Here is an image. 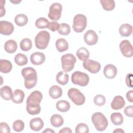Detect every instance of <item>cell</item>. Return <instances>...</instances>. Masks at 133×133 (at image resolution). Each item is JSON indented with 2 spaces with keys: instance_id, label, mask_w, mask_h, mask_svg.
Returning a JSON list of instances; mask_svg holds the SVG:
<instances>
[{
  "instance_id": "cell-1",
  "label": "cell",
  "mask_w": 133,
  "mask_h": 133,
  "mask_svg": "<svg viewBox=\"0 0 133 133\" xmlns=\"http://www.w3.org/2000/svg\"><path fill=\"white\" fill-rule=\"evenodd\" d=\"M43 99L42 92L38 90L32 92L26 99V110L31 115H36L41 112L40 103Z\"/></svg>"
},
{
  "instance_id": "cell-2",
  "label": "cell",
  "mask_w": 133,
  "mask_h": 133,
  "mask_svg": "<svg viewBox=\"0 0 133 133\" xmlns=\"http://www.w3.org/2000/svg\"><path fill=\"white\" fill-rule=\"evenodd\" d=\"M21 74L24 78V86L26 89L33 88L37 83V76L36 70L31 67L23 68Z\"/></svg>"
},
{
  "instance_id": "cell-3",
  "label": "cell",
  "mask_w": 133,
  "mask_h": 133,
  "mask_svg": "<svg viewBox=\"0 0 133 133\" xmlns=\"http://www.w3.org/2000/svg\"><path fill=\"white\" fill-rule=\"evenodd\" d=\"M91 121L95 128L100 131H102L107 128L108 121L104 114L101 112H96L91 116Z\"/></svg>"
},
{
  "instance_id": "cell-4",
  "label": "cell",
  "mask_w": 133,
  "mask_h": 133,
  "mask_svg": "<svg viewBox=\"0 0 133 133\" xmlns=\"http://www.w3.org/2000/svg\"><path fill=\"white\" fill-rule=\"evenodd\" d=\"M50 38V35L47 31H41L35 37V44L37 48L44 49L47 48Z\"/></svg>"
},
{
  "instance_id": "cell-5",
  "label": "cell",
  "mask_w": 133,
  "mask_h": 133,
  "mask_svg": "<svg viewBox=\"0 0 133 133\" xmlns=\"http://www.w3.org/2000/svg\"><path fill=\"white\" fill-rule=\"evenodd\" d=\"M62 68L65 73L72 70L74 67V64L76 62L75 57L72 54H66L62 56L61 58Z\"/></svg>"
},
{
  "instance_id": "cell-6",
  "label": "cell",
  "mask_w": 133,
  "mask_h": 133,
  "mask_svg": "<svg viewBox=\"0 0 133 133\" xmlns=\"http://www.w3.org/2000/svg\"><path fill=\"white\" fill-rule=\"evenodd\" d=\"M87 20L86 17L83 14H77L73 18V29L76 33L82 32L87 26Z\"/></svg>"
},
{
  "instance_id": "cell-7",
  "label": "cell",
  "mask_w": 133,
  "mask_h": 133,
  "mask_svg": "<svg viewBox=\"0 0 133 133\" xmlns=\"http://www.w3.org/2000/svg\"><path fill=\"white\" fill-rule=\"evenodd\" d=\"M71 81L75 85L84 87L88 85L89 77L86 73L77 71L72 74Z\"/></svg>"
},
{
  "instance_id": "cell-8",
  "label": "cell",
  "mask_w": 133,
  "mask_h": 133,
  "mask_svg": "<svg viewBox=\"0 0 133 133\" xmlns=\"http://www.w3.org/2000/svg\"><path fill=\"white\" fill-rule=\"evenodd\" d=\"M68 96L72 102L77 105H83L85 101V97L78 89L71 88L68 91Z\"/></svg>"
},
{
  "instance_id": "cell-9",
  "label": "cell",
  "mask_w": 133,
  "mask_h": 133,
  "mask_svg": "<svg viewBox=\"0 0 133 133\" xmlns=\"http://www.w3.org/2000/svg\"><path fill=\"white\" fill-rule=\"evenodd\" d=\"M62 6L59 3H54L49 7L48 14V18L53 21H57L60 19L61 16Z\"/></svg>"
},
{
  "instance_id": "cell-10",
  "label": "cell",
  "mask_w": 133,
  "mask_h": 133,
  "mask_svg": "<svg viewBox=\"0 0 133 133\" xmlns=\"http://www.w3.org/2000/svg\"><path fill=\"white\" fill-rule=\"evenodd\" d=\"M83 65L84 69L90 73L94 74L98 73L101 69V65L99 62L91 59H87L84 61Z\"/></svg>"
},
{
  "instance_id": "cell-11",
  "label": "cell",
  "mask_w": 133,
  "mask_h": 133,
  "mask_svg": "<svg viewBox=\"0 0 133 133\" xmlns=\"http://www.w3.org/2000/svg\"><path fill=\"white\" fill-rule=\"evenodd\" d=\"M122 55L127 58H130L133 55V48L132 45L128 40L122 41L119 45Z\"/></svg>"
},
{
  "instance_id": "cell-12",
  "label": "cell",
  "mask_w": 133,
  "mask_h": 133,
  "mask_svg": "<svg viewBox=\"0 0 133 133\" xmlns=\"http://www.w3.org/2000/svg\"><path fill=\"white\" fill-rule=\"evenodd\" d=\"M84 39L86 44L92 46L95 45L98 41V36L97 33L92 30L87 31L84 35Z\"/></svg>"
},
{
  "instance_id": "cell-13",
  "label": "cell",
  "mask_w": 133,
  "mask_h": 133,
  "mask_svg": "<svg viewBox=\"0 0 133 133\" xmlns=\"http://www.w3.org/2000/svg\"><path fill=\"white\" fill-rule=\"evenodd\" d=\"M14 31V26L10 22L2 20L0 21V33L4 35H9Z\"/></svg>"
},
{
  "instance_id": "cell-14",
  "label": "cell",
  "mask_w": 133,
  "mask_h": 133,
  "mask_svg": "<svg viewBox=\"0 0 133 133\" xmlns=\"http://www.w3.org/2000/svg\"><path fill=\"white\" fill-rule=\"evenodd\" d=\"M117 72L116 67L112 64H107L104 66L103 71L104 76L108 79L114 78L116 76Z\"/></svg>"
},
{
  "instance_id": "cell-15",
  "label": "cell",
  "mask_w": 133,
  "mask_h": 133,
  "mask_svg": "<svg viewBox=\"0 0 133 133\" xmlns=\"http://www.w3.org/2000/svg\"><path fill=\"white\" fill-rule=\"evenodd\" d=\"M30 60L32 64L34 65H41L45 61V55L40 52H35L31 54Z\"/></svg>"
},
{
  "instance_id": "cell-16",
  "label": "cell",
  "mask_w": 133,
  "mask_h": 133,
  "mask_svg": "<svg viewBox=\"0 0 133 133\" xmlns=\"http://www.w3.org/2000/svg\"><path fill=\"white\" fill-rule=\"evenodd\" d=\"M125 105V101L121 96H116L114 97L111 103V108L115 110H117L122 109Z\"/></svg>"
},
{
  "instance_id": "cell-17",
  "label": "cell",
  "mask_w": 133,
  "mask_h": 133,
  "mask_svg": "<svg viewBox=\"0 0 133 133\" xmlns=\"http://www.w3.org/2000/svg\"><path fill=\"white\" fill-rule=\"evenodd\" d=\"M44 122L39 117H35L31 119L30 122V128L35 131H39L44 127Z\"/></svg>"
},
{
  "instance_id": "cell-18",
  "label": "cell",
  "mask_w": 133,
  "mask_h": 133,
  "mask_svg": "<svg viewBox=\"0 0 133 133\" xmlns=\"http://www.w3.org/2000/svg\"><path fill=\"white\" fill-rule=\"evenodd\" d=\"M0 94L1 97L5 100L12 99L13 93L11 88L8 86H4L0 89Z\"/></svg>"
},
{
  "instance_id": "cell-19",
  "label": "cell",
  "mask_w": 133,
  "mask_h": 133,
  "mask_svg": "<svg viewBox=\"0 0 133 133\" xmlns=\"http://www.w3.org/2000/svg\"><path fill=\"white\" fill-rule=\"evenodd\" d=\"M49 95L52 99H56L59 98L62 95V90L60 86L53 85L49 89Z\"/></svg>"
},
{
  "instance_id": "cell-20",
  "label": "cell",
  "mask_w": 133,
  "mask_h": 133,
  "mask_svg": "<svg viewBox=\"0 0 133 133\" xmlns=\"http://www.w3.org/2000/svg\"><path fill=\"white\" fill-rule=\"evenodd\" d=\"M132 32V26L128 23L122 24L119 28V33L123 37L130 36Z\"/></svg>"
},
{
  "instance_id": "cell-21",
  "label": "cell",
  "mask_w": 133,
  "mask_h": 133,
  "mask_svg": "<svg viewBox=\"0 0 133 133\" xmlns=\"http://www.w3.org/2000/svg\"><path fill=\"white\" fill-rule=\"evenodd\" d=\"M12 68L11 62L8 60H0V71L3 73H8L11 71Z\"/></svg>"
},
{
  "instance_id": "cell-22",
  "label": "cell",
  "mask_w": 133,
  "mask_h": 133,
  "mask_svg": "<svg viewBox=\"0 0 133 133\" xmlns=\"http://www.w3.org/2000/svg\"><path fill=\"white\" fill-rule=\"evenodd\" d=\"M17 49V44L15 40L9 39L6 41L4 44V49L9 54L14 53Z\"/></svg>"
},
{
  "instance_id": "cell-23",
  "label": "cell",
  "mask_w": 133,
  "mask_h": 133,
  "mask_svg": "<svg viewBox=\"0 0 133 133\" xmlns=\"http://www.w3.org/2000/svg\"><path fill=\"white\" fill-rule=\"evenodd\" d=\"M24 96L25 94L22 90L19 89H16L13 93V96L11 100L14 103L17 104L21 103L23 101Z\"/></svg>"
},
{
  "instance_id": "cell-24",
  "label": "cell",
  "mask_w": 133,
  "mask_h": 133,
  "mask_svg": "<svg viewBox=\"0 0 133 133\" xmlns=\"http://www.w3.org/2000/svg\"><path fill=\"white\" fill-rule=\"evenodd\" d=\"M56 47L59 52H63L67 50L69 48V44L64 38H59L56 42Z\"/></svg>"
},
{
  "instance_id": "cell-25",
  "label": "cell",
  "mask_w": 133,
  "mask_h": 133,
  "mask_svg": "<svg viewBox=\"0 0 133 133\" xmlns=\"http://www.w3.org/2000/svg\"><path fill=\"white\" fill-rule=\"evenodd\" d=\"M50 123L52 126L55 127H59L63 125L64 120L60 115L55 114L51 116Z\"/></svg>"
},
{
  "instance_id": "cell-26",
  "label": "cell",
  "mask_w": 133,
  "mask_h": 133,
  "mask_svg": "<svg viewBox=\"0 0 133 133\" xmlns=\"http://www.w3.org/2000/svg\"><path fill=\"white\" fill-rule=\"evenodd\" d=\"M89 52L85 47H81L76 51V56L81 61H85L88 59L89 57Z\"/></svg>"
},
{
  "instance_id": "cell-27",
  "label": "cell",
  "mask_w": 133,
  "mask_h": 133,
  "mask_svg": "<svg viewBox=\"0 0 133 133\" xmlns=\"http://www.w3.org/2000/svg\"><path fill=\"white\" fill-rule=\"evenodd\" d=\"M69 79V75L67 73H64L62 71L58 73L56 75V81L58 83L61 85H65L68 84Z\"/></svg>"
},
{
  "instance_id": "cell-28",
  "label": "cell",
  "mask_w": 133,
  "mask_h": 133,
  "mask_svg": "<svg viewBox=\"0 0 133 133\" xmlns=\"http://www.w3.org/2000/svg\"><path fill=\"white\" fill-rule=\"evenodd\" d=\"M111 121L114 125H121L123 124L124 118L120 113H113L110 116Z\"/></svg>"
},
{
  "instance_id": "cell-29",
  "label": "cell",
  "mask_w": 133,
  "mask_h": 133,
  "mask_svg": "<svg viewBox=\"0 0 133 133\" xmlns=\"http://www.w3.org/2000/svg\"><path fill=\"white\" fill-rule=\"evenodd\" d=\"M57 109L62 112H66L70 108V103L65 100H59L56 103Z\"/></svg>"
},
{
  "instance_id": "cell-30",
  "label": "cell",
  "mask_w": 133,
  "mask_h": 133,
  "mask_svg": "<svg viewBox=\"0 0 133 133\" xmlns=\"http://www.w3.org/2000/svg\"><path fill=\"white\" fill-rule=\"evenodd\" d=\"M15 23L19 26H23L28 22V18L24 14H18L15 18Z\"/></svg>"
},
{
  "instance_id": "cell-31",
  "label": "cell",
  "mask_w": 133,
  "mask_h": 133,
  "mask_svg": "<svg viewBox=\"0 0 133 133\" xmlns=\"http://www.w3.org/2000/svg\"><path fill=\"white\" fill-rule=\"evenodd\" d=\"M15 63L19 66H23L26 65L28 63V59L26 55L19 53L17 54L14 58Z\"/></svg>"
},
{
  "instance_id": "cell-32",
  "label": "cell",
  "mask_w": 133,
  "mask_h": 133,
  "mask_svg": "<svg viewBox=\"0 0 133 133\" xmlns=\"http://www.w3.org/2000/svg\"><path fill=\"white\" fill-rule=\"evenodd\" d=\"M20 47L22 50L24 51L30 50L32 47V41L28 38L22 39L20 43Z\"/></svg>"
},
{
  "instance_id": "cell-33",
  "label": "cell",
  "mask_w": 133,
  "mask_h": 133,
  "mask_svg": "<svg viewBox=\"0 0 133 133\" xmlns=\"http://www.w3.org/2000/svg\"><path fill=\"white\" fill-rule=\"evenodd\" d=\"M100 2L103 8L107 11H111L115 7V2L113 0H101Z\"/></svg>"
},
{
  "instance_id": "cell-34",
  "label": "cell",
  "mask_w": 133,
  "mask_h": 133,
  "mask_svg": "<svg viewBox=\"0 0 133 133\" xmlns=\"http://www.w3.org/2000/svg\"><path fill=\"white\" fill-rule=\"evenodd\" d=\"M48 20L44 17H41L38 18L35 21V26L38 29H45L47 28L48 23Z\"/></svg>"
},
{
  "instance_id": "cell-35",
  "label": "cell",
  "mask_w": 133,
  "mask_h": 133,
  "mask_svg": "<svg viewBox=\"0 0 133 133\" xmlns=\"http://www.w3.org/2000/svg\"><path fill=\"white\" fill-rule=\"evenodd\" d=\"M71 32V28L70 25L65 23H62L60 24L59 29L58 30L59 34L63 35H68Z\"/></svg>"
},
{
  "instance_id": "cell-36",
  "label": "cell",
  "mask_w": 133,
  "mask_h": 133,
  "mask_svg": "<svg viewBox=\"0 0 133 133\" xmlns=\"http://www.w3.org/2000/svg\"><path fill=\"white\" fill-rule=\"evenodd\" d=\"M89 132V127L87 124L81 123L78 124L75 128L76 133H88Z\"/></svg>"
},
{
  "instance_id": "cell-37",
  "label": "cell",
  "mask_w": 133,
  "mask_h": 133,
  "mask_svg": "<svg viewBox=\"0 0 133 133\" xmlns=\"http://www.w3.org/2000/svg\"><path fill=\"white\" fill-rule=\"evenodd\" d=\"M14 130L17 132H20L23 130L24 128V124L23 122L20 119L15 121L12 125Z\"/></svg>"
},
{
  "instance_id": "cell-38",
  "label": "cell",
  "mask_w": 133,
  "mask_h": 133,
  "mask_svg": "<svg viewBox=\"0 0 133 133\" xmlns=\"http://www.w3.org/2000/svg\"><path fill=\"white\" fill-rule=\"evenodd\" d=\"M106 99L104 96L102 95H97L94 99V103L97 106H102L105 103Z\"/></svg>"
},
{
  "instance_id": "cell-39",
  "label": "cell",
  "mask_w": 133,
  "mask_h": 133,
  "mask_svg": "<svg viewBox=\"0 0 133 133\" xmlns=\"http://www.w3.org/2000/svg\"><path fill=\"white\" fill-rule=\"evenodd\" d=\"M60 24L58 23L57 21H53L49 22L47 28L52 32L58 31L59 29Z\"/></svg>"
},
{
  "instance_id": "cell-40",
  "label": "cell",
  "mask_w": 133,
  "mask_h": 133,
  "mask_svg": "<svg viewBox=\"0 0 133 133\" xmlns=\"http://www.w3.org/2000/svg\"><path fill=\"white\" fill-rule=\"evenodd\" d=\"M0 132L4 133H10V129L9 126L5 122L0 123Z\"/></svg>"
},
{
  "instance_id": "cell-41",
  "label": "cell",
  "mask_w": 133,
  "mask_h": 133,
  "mask_svg": "<svg viewBox=\"0 0 133 133\" xmlns=\"http://www.w3.org/2000/svg\"><path fill=\"white\" fill-rule=\"evenodd\" d=\"M124 113L127 116L132 117H133V106L129 105L126 107L124 109Z\"/></svg>"
},
{
  "instance_id": "cell-42",
  "label": "cell",
  "mask_w": 133,
  "mask_h": 133,
  "mask_svg": "<svg viewBox=\"0 0 133 133\" xmlns=\"http://www.w3.org/2000/svg\"><path fill=\"white\" fill-rule=\"evenodd\" d=\"M125 82L126 84V85L130 87H132V73H128L127 74L126 76V79Z\"/></svg>"
},
{
  "instance_id": "cell-43",
  "label": "cell",
  "mask_w": 133,
  "mask_h": 133,
  "mask_svg": "<svg viewBox=\"0 0 133 133\" xmlns=\"http://www.w3.org/2000/svg\"><path fill=\"white\" fill-rule=\"evenodd\" d=\"M5 1H1V6H0V17H2L5 15L6 10L4 7Z\"/></svg>"
},
{
  "instance_id": "cell-44",
  "label": "cell",
  "mask_w": 133,
  "mask_h": 133,
  "mask_svg": "<svg viewBox=\"0 0 133 133\" xmlns=\"http://www.w3.org/2000/svg\"><path fill=\"white\" fill-rule=\"evenodd\" d=\"M126 98L127 100L130 102H133V90H131L126 93Z\"/></svg>"
},
{
  "instance_id": "cell-45",
  "label": "cell",
  "mask_w": 133,
  "mask_h": 133,
  "mask_svg": "<svg viewBox=\"0 0 133 133\" xmlns=\"http://www.w3.org/2000/svg\"><path fill=\"white\" fill-rule=\"evenodd\" d=\"M59 133H63V132H64V133H72V130L69 128V127H64L62 129H61L59 131Z\"/></svg>"
},
{
  "instance_id": "cell-46",
  "label": "cell",
  "mask_w": 133,
  "mask_h": 133,
  "mask_svg": "<svg viewBox=\"0 0 133 133\" xmlns=\"http://www.w3.org/2000/svg\"><path fill=\"white\" fill-rule=\"evenodd\" d=\"M43 132H54V133H55V131L52 130L50 128H47L46 129L44 130L43 131Z\"/></svg>"
},
{
  "instance_id": "cell-47",
  "label": "cell",
  "mask_w": 133,
  "mask_h": 133,
  "mask_svg": "<svg viewBox=\"0 0 133 133\" xmlns=\"http://www.w3.org/2000/svg\"><path fill=\"white\" fill-rule=\"evenodd\" d=\"M10 2L14 4H18L21 2V0H12V1L10 0Z\"/></svg>"
},
{
  "instance_id": "cell-48",
  "label": "cell",
  "mask_w": 133,
  "mask_h": 133,
  "mask_svg": "<svg viewBox=\"0 0 133 133\" xmlns=\"http://www.w3.org/2000/svg\"><path fill=\"white\" fill-rule=\"evenodd\" d=\"M113 132H124V131L121 128H117L113 131Z\"/></svg>"
}]
</instances>
